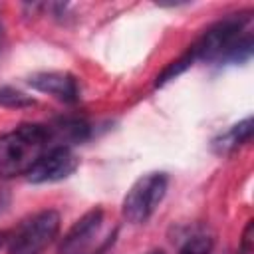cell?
<instances>
[{
    "label": "cell",
    "mask_w": 254,
    "mask_h": 254,
    "mask_svg": "<svg viewBox=\"0 0 254 254\" xmlns=\"http://www.w3.org/2000/svg\"><path fill=\"white\" fill-rule=\"evenodd\" d=\"M75 169H77V157L73 155L71 147L56 145L42 155V159L30 169L26 177L30 183H36V185L56 183V181L67 179Z\"/></svg>",
    "instance_id": "cell-5"
},
{
    "label": "cell",
    "mask_w": 254,
    "mask_h": 254,
    "mask_svg": "<svg viewBox=\"0 0 254 254\" xmlns=\"http://www.w3.org/2000/svg\"><path fill=\"white\" fill-rule=\"evenodd\" d=\"M252 10H242L234 14H226L218 22H214L190 48L194 60L200 62H218L222 54L230 48V44L240 36L244 26L250 22Z\"/></svg>",
    "instance_id": "cell-4"
},
{
    "label": "cell",
    "mask_w": 254,
    "mask_h": 254,
    "mask_svg": "<svg viewBox=\"0 0 254 254\" xmlns=\"http://www.w3.org/2000/svg\"><path fill=\"white\" fill-rule=\"evenodd\" d=\"M2 240H4V234L0 232V246H2Z\"/></svg>",
    "instance_id": "cell-17"
},
{
    "label": "cell",
    "mask_w": 254,
    "mask_h": 254,
    "mask_svg": "<svg viewBox=\"0 0 254 254\" xmlns=\"http://www.w3.org/2000/svg\"><path fill=\"white\" fill-rule=\"evenodd\" d=\"M167 189H169L167 173L157 171V173H147L139 177L123 198V204H121L123 218L131 224L147 222L163 202Z\"/></svg>",
    "instance_id": "cell-2"
},
{
    "label": "cell",
    "mask_w": 254,
    "mask_h": 254,
    "mask_svg": "<svg viewBox=\"0 0 254 254\" xmlns=\"http://www.w3.org/2000/svg\"><path fill=\"white\" fill-rule=\"evenodd\" d=\"M149 254H165V250H151Z\"/></svg>",
    "instance_id": "cell-16"
},
{
    "label": "cell",
    "mask_w": 254,
    "mask_h": 254,
    "mask_svg": "<svg viewBox=\"0 0 254 254\" xmlns=\"http://www.w3.org/2000/svg\"><path fill=\"white\" fill-rule=\"evenodd\" d=\"M28 85L36 91L48 93L64 103L79 101V85L77 79L67 71H38L28 77Z\"/></svg>",
    "instance_id": "cell-7"
},
{
    "label": "cell",
    "mask_w": 254,
    "mask_h": 254,
    "mask_svg": "<svg viewBox=\"0 0 254 254\" xmlns=\"http://www.w3.org/2000/svg\"><path fill=\"white\" fill-rule=\"evenodd\" d=\"M214 246V238L206 232H192L185 238L179 248V254H210Z\"/></svg>",
    "instance_id": "cell-12"
},
{
    "label": "cell",
    "mask_w": 254,
    "mask_h": 254,
    "mask_svg": "<svg viewBox=\"0 0 254 254\" xmlns=\"http://www.w3.org/2000/svg\"><path fill=\"white\" fill-rule=\"evenodd\" d=\"M50 123H22L0 135V179L28 175L46 151L56 147Z\"/></svg>",
    "instance_id": "cell-1"
},
{
    "label": "cell",
    "mask_w": 254,
    "mask_h": 254,
    "mask_svg": "<svg viewBox=\"0 0 254 254\" xmlns=\"http://www.w3.org/2000/svg\"><path fill=\"white\" fill-rule=\"evenodd\" d=\"M252 220H248L244 232H242V240H240V248L238 254H254V238H252Z\"/></svg>",
    "instance_id": "cell-14"
},
{
    "label": "cell",
    "mask_w": 254,
    "mask_h": 254,
    "mask_svg": "<svg viewBox=\"0 0 254 254\" xmlns=\"http://www.w3.org/2000/svg\"><path fill=\"white\" fill-rule=\"evenodd\" d=\"M36 105V99L14 89V87H0V107H8V109H24V107H32Z\"/></svg>",
    "instance_id": "cell-13"
},
{
    "label": "cell",
    "mask_w": 254,
    "mask_h": 254,
    "mask_svg": "<svg viewBox=\"0 0 254 254\" xmlns=\"http://www.w3.org/2000/svg\"><path fill=\"white\" fill-rule=\"evenodd\" d=\"M60 212L46 208L30 216L20 224V228L8 240L6 254H42L60 232Z\"/></svg>",
    "instance_id": "cell-3"
},
{
    "label": "cell",
    "mask_w": 254,
    "mask_h": 254,
    "mask_svg": "<svg viewBox=\"0 0 254 254\" xmlns=\"http://www.w3.org/2000/svg\"><path fill=\"white\" fill-rule=\"evenodd\" d=\"M252 54H254V38L250 32H246L230 44V48L222 54V58L218 62H222V64H246L252 58Z\"/></svg>",
    "instance_id": "cell-10"
},
{
    "label": "cell",
    "mask_w": 254,
    "mask_h": 254,
    "mask_svg": "<svg viewBox=\"0 0 254 254\" xmlns=\"http://www.w3.org/2000/svg\"><path fill=\"white\" fill-rule=\"evenodd\" d=\"M101 224H103V208L95 206L87 210L64 234L58 252L60 254H93V252H87V248L97 236V232L101 230Z\"/></svg>",
    "instance_id": "cell-6"
},
{
    "label": "cell",
    "mask_w": 254,
    "mask_h": 254,
    "mask_svg": "<svg viewBox=\"0 0 254 254\" xmlns=\"http://www.w3.org/2000/svg\"><path fill=\"white\" fill-rule=\"evenodd\" d=\"M2 40H4V28H2V24H0V50H2Z\"/></svg>",
    "instance_id": "cell-15"
},
{
    "label": "cell",
    "mask_w": 254,
    "mask_h": 254,
    "mask_svg": "<svg viewBox=\"0 0 254 254\" xmlns=\"http://www.w3.org/2000/svg\"><path fill=\"white\" fill-rule=\"evenodd\" d=\"M192 62H194V56H192V52L189 50L187 54H183L181 58H177L175 62H171V64L157 75L155 87H163L165 83H169V81H173L175 77H179L183 71H187V69L192 65Z\"/></svg>",
    "instance_id": "cell-11"
},
{
    "label": "cell",
    "mask_w": 254,
    "mask_h": 254,
    "mask_svg": "<svg viewBox=\"0 0 254 254\" xmlns=\"http://www.w3.org/2000/svg\"><path fill=\"white\" fill-rule=\"evenodd\" d=\"M50 125L54 129L58 145L69 147V145H75V143H83L89 137V125L83 119H77V117H64V119H58Z\"/></svg>",
    "instance_id": "cell-9"
},
{
    "label": "cell",
    "mask_w": 254,
    "mask_h": 254,
    "mask_svg": "<svg viewBox=\"0 0 254 254\" xmlns=\"http://www.w3.org/2000/svg\"><path fill=\"white\" fill-rule=\"evenodd\" d=\"M252 137V117H246L238 123H234L228 131L220 133L212 139V151L216 155H228L234 153L238 147L246 145Z\"/></svg>",
    "instance_id": "cell-8"
}]
</instances>
